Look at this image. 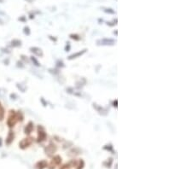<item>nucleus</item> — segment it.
I'll return each instance as SVG.
<instances>
[{
    "instance_id": "obj_1",
    "label": "nucleus",
    "mask_w": 192,
    "mask_h": 169,
    "mask_svg": "<svg viewBox=\"0 0 192 169\" xmlns=\"http://www.w3.org/2000/svg\"><path fill=\"white\" fill-rule=\"evenodd\" d=\"M18 122V118H17V114L15 111L14 110H10V114L8 116L7 119V126L10 128L14 127L15 126V124Z\"/></svg>"
},
{
    "instance_id": "obj_2",
    "label": "nucleus",
    "mask_w": 192,
    "mask_h": 169,
    "mask_svg": "<svg viewBox=\"0 0 192 169\" xmlns=\"http://www.w3.org/2000/svg\"><path fill=\"white\" fill-rule=\"evenodd\" d=\"M46 137H47V134L44 131V127L39 126L38 127V139L37 141L38 143H41V142H44L46 140Z\"/></svg>"
},
{
    "instance_id": "obj_3",
    "label": "nucleus",
    "mask_w": 192,
    "mask_h": 169,
    "mask_svg": "<svg viewBox=\"0 0 192 169\" xmlns=\"http://www.w3.org/2000/svg\"><path fill=\"white\" fill-rule=\"evenodd\" d=\"M45 150L46 155H48L49 156H51V155H54L56 152V150H57V147L56 146V144H54V143H51L45 148V150Z\"/></svg>"
},
{
    "instance_id": "obj_4",
    "label": "nucleus",
    "mask_w": 192,
    "mask_h": 169,
    "mask_svg": "<svg viewBox=\"0 0 192 169\" xmlns=\"http://www.w3.org/2000/svg\"><path fill=\"white\" fill-rule=\"evenodd\" d=\"M98 45H114L115 44V40L112 39H103L100 40H98Z\"/></svg>"
},
{
    "instance_id": "obj_5",
    "label": "nucleus",
    "mask_w": 192,
    "mask_h": 169,
    "mask_svg": "<svg viewBox=\"0 0 192 169\" xmlns=\"http://www.w3.org/2000/svg\"><path fill=\"white\" fill-rule=\"evenodd\" d=\"M32 143H33V138H24L22 139V140L21 141V143H20V147H21L22 150H24V149L28 148V146H30L32 144Z\"/></svg>"
},
{
    "instance_id": "obj_6",
    "label": "nucleus",
    "mask_w": 192,
    "mask_h": 169,
    "mask_svg": "<svg viewBox=\"0 0 192 169\" xmlns=\"http://www.w3.org/2000/svg\"><path fill=\"white\" fill-rule=\"evenodd\" d=\"M86 51H87V49H84V50H82V51H78V52L74 53V54H72V55H70L68 57H67V59H68V60H73V59H75V58L80 57V56L84 55L85 53H86Z\"/></svg>"
},
{
    "instance_id": "obj_7",
    "label": "nucleus",
    "mask_w": 192,
    "mask_h": 169,
    "mask_svg": "<svg viewBox=\"0 0 192 169\" xmlns=\"http://www.w3.org/2000/svg\"><path fill=\"white\" fill-rule=\"evenodd\" d=\"M62 162V157L59 156V155H56L54 156V158L52 159V161H51V166H52L51 169H55L56 165H59V164Z\"/></svg>"
},
{
    "instance_id": "obj_8",
    "label": "nucleus",
    "mask_w": 192,
    "mask_h": 169,
    "mask_svg": "<svg viewBox=\"0 0 192 169\" xmlns=\"http://www.w3.org/2000/svg\"><path fill=\"white\" fill-rule=\"evenodd\" d=\"M33 123L32 122V121H29L28 125L25 127V129H24L25 134L30 135L32 133V132H33Z\"/></svg>"
},
{
    "instance_id": "obj_9",
    "label": "nucleus",
    "mask_w": 192,
    "mask_h": 169,
    "mask_svg": "<svg viewBox=\"0 0 192 169\" xmlns=\"http://www.w3.org/2000/svg\"><path fill=\"white\" fill-rule=\"evenodd\" d=\"M77 164H78V162L76 161V160H72L68 163H66L65 165H63L60 169H69L71 167H74V166H76Z\"/></svg>"
},
{
    "instance_id": "obj_10",
    "label": "nucleus",
    "mask_w": 192,
    "mask_h": 169,
    "mask_svg": "<svg viewBox=\"0 0 192 169\" xmlns=\"http://www.w3.org/2000/svg\"><path fill=\"white\" fill-rule=\"evenodd\" d=\"M14 138H15V134H14V132H13L12 131H10V132H9V133H8L7 137H6V141H5L6 144L10 145V143L13 142V140H14Z\"/></svg>"
},
{
    "instance_id": "obj_11",
    "label": "nucleus",
    "mask_w": 192,
    "mask_h": 169,
    "mask_svg": "<svg viewBox=\"0 0 192 169\" xmlns=\"http://www.w3.org/2000/svg\"><path fill=\"white\" fill-rule=\"evenodd\" d=\"M31 52H33V54H35L36 56H43V51L41 49L38 48V47H31L30 48Z\"/></svg>"
},
{
    "instance_id": "obj_12",
    "label": "nucleus",
    "mask_w": 192,
    "mask_h": 169,
    "mask_svg": "<svg viewBox=\"0 0 192 169\" xmlns=\"http://www.w3.org/2000/svg\"><path fill=\"white\" fill-rule=\"evenodd\" d=\"M36 168L37 169H44V167L47 166V162L44 161H38L37 164H36Z\"/></svg>"
},
{
    "instance_id": "obj_13",
    "label": "nucleus",
    "mask_w": 192,
    "mask_h": 169,
    "mask_svg": "<svg viewBox=\"0 0 192 169\" xmlns=\"http://www.w3.org/2000/svg\"><path fill=\"white\" fill-rule=\"evenodd\" d=\"M81 153V150H80L79 148H75V149H73L72 150L69 151V155H80Z\"/></svg>"
},
{
    "instance_id": "obj_14",
    "label": "nucleus",
    "mask_w": 192,
    "mask_h": 169,
    "mask_svg": "<svg viewBox=\"0 0 192 169\" xmlns=\"http://www.w3.org/2000/svg\"><path fill=\"white\" fill-rule=\"evenodd\" d=\"M103 166H106L107 168H110V167H111V166H112V164H113V158H111V157H110L109 159H108L107 161L103 162Z\"/></svg>"
},
{
    "instance_id": "obj_15",
    "label": "nucleus",
    "mask_w": 192,
    "mask_h": 169,
    "mask_svg": "<svg viewBox=\"0 0 192 169\" xmlns=\"http://www.w3.org/2000/svg\"><path fill=\"white\" fill-rule=\"evenodd\" d=\"M11 45L13 47H19L21 45V41L18 39H14L11 41Z\"/></svg>"
},
{
    "instance_id": "obj_16",
    "label": "nucleus",
    "mask_w": 192,
    "mask_h": 169,
    "mask_svg": "<svg viewBox=\"0 0 192 169\" xmlns=\"http://www.w3.org/2000/svg\"><path fill=\"white\" fill-rule=\"evenodd\" d=\"M84 166H85V161H83V160H80L76 166L77 169H83L84 168Z\"/></svg>"
},
{
    "instance_id": "obj_17",
    "label": "nucleus",
    "mask_w": 192,
    "mask_h": 169,
    "mask_svg": "<svg viewBox=\"0 0 192 169\" xmlns=\"http://www.w3.org/2000/svg\"><path fill=\"white\" fill-rule=\"evenodd\" d=\"M16 114H17V118H18V121H23V120H24V116H23V114H22V113L21 112H17L16 113Z\"/></svg>"
},
{
    "instance_id": "obj_18",
    "label": "nucleus",
    "mask_w": 192,
    "mask_h": 169,
    "mask_svg": "<svg viewBox=\"0 0 192 169\" xmlns=\"http://www.w3.org/2000/svg\"><path fill=\"white\" fill-rule=\"evenodd\" d=\"M69 37L71 38L72 39L76 40V41H79V40H80V37L78 34H70Z\"/></svg>"
},
{
    "instance_id": "obj_19",
    "label": "nucleus",
    "mask_w": 192,
    "mask_h": 169,
    "mask_svg": "<svg viewBox=\"0 0 192 169\" xmlns=\"http://www.w3.org/2000/svg\"><path fill=\"white\" fill-rule=\"evenodd\" d=\"M103 149L104 150H108V151H111V152H113V146H112V144H108V145L103 146Z\"/></svg>"
},
{
    "instance_id": "obj_20",
    "label": "nucleus",
    "mask_w": 192,
    "mask_h": 169,
    "mask_svg": "<svg viewBox=\"0 0 192 169\" xmlns=\"http://www.w3.org/2000/svg\"><path fill=\"white\" fill-rule=\"evenodd\" d=\"M31 60H32V62H33V64H34L35 66H37V67H39V66H40V64H39V62H38V61L37 59H36L34 56H31Z\"/></svg>"
},
{
    "instance_id": "obj_21",
    "label": "nucleus",
    "mask_w": 192,
    "mask_h": 169,
    "mask_svg": "<svg viewBox=\"0 0 192 169\" xmlns=\"http://www.w3.org/2000/svg\"><path fill=\"white\" fill-rule=\"evenodd\" d=\"M24 33L27 35H30L31 32H30V28H29L28 27H25L24 28Z\"/></svg>"
},
{
    "instance_id": "obj_22",
    "label": "nucleus",
    "mask_w": 192,
    "mask_h": 169,
    "mask_svg": "<svg viewBox=\"0 0 192 169\" xmlns=\"http://www.w3.org/2000/svg\"><path fill=\"white\" fill-rule=\"evenodd\" d=\"M70 48H71V46H70V43L67 42V45L65 46V51H69Z\"/></svg>"
},
{
    "instance_id": "obj_23",
    "label": "nucleus",
    "mask_w": 192,
    "mask_h": 169,
    "mask_svg": "<svg viewBox=\"0 0 192 169\" xmlns=\"http://www.w3.org/2000/svg\"><path fill=\"white\" fill-rule=\"evenodd\" d=\"M104 11L107 13H110V14H114V11L112 10V9H106V10H104Z\"/></svg>"
},
{
    "instance_id": "obj_24",
    "label": "nucleus",
    "mask_w": 192,
    "mask_h": 169,
    "mask_svg": "<svg viewBox=\"0 0 192 169\" xmlns=\"http://www.w3.org/2000/svg\"><path fill=\"white\" fill-rule=\"evenodd\" d=\"M57 67H64V64H63L62 62H57V65H56Z\"/></svg>"
},
{
    "instance_id": "obj_25",
    "label": "nucleus",
    "mask_w": 192,
    "mask_h": 169,
    "mask_svg": "<svg viewBox=\"0 0 192 169\" xmlns=\"http://www.w3.org/2000/svg\"><path fill=\"white\" fill-rule=\"evenodd\" d=\"M114 22H117V20H115V21ZM107 24L108 25V26H114V25H116V23H112V22H107Z\"/></svg>"
},
{
    "instance_id": "obj_26",
    "label": "nucleus",
    "mask_w": 192,
    "mask_h": 169,
    "mask_svg": "<svg viewBox=\"0 0 192 169\" xmlns=\"http://www.w3.org/2000/svg\"><path fill=\"white\" fill-rule=\"evenodd\" d=\"M49 38H50V39H51L52 41H55V42H56V40H57L56 38H52V36H49Z\"/></svg>"
},
{
    "instance_id": "obj_27",
    "label": "nucleus",
    "mask_w": 192,
    "mask_h": 169,
    "mask_svg": "<svg viewBox=\"0 0 192 169\" xmlns=\"http://www.w3.org/2000/svg\"><path fill=\"white\" fill-rule=\"evenodd\" d=\"M40 100H41V102L43 103V104H44V106H46V105H47V103H46L45 102H44V98H40Z\"/></svg>"
},
{
    "instance_id": "obj_28",
    "label": "nucleus",
    "mask_w": 192,
    "mask_h": 169,
    "mask_svg": "<svg viewBox=\"0 0 192 169\" xmlns=\"http://www.w3.org/2000/svg\"><path fill=\"white\" fill-rule=\"evenodd\" d=\"M117 102H118L117 100H114V103H113V104H114V106L115 108H117Z\"/></svg>"
},
{
    "instance_id": "obj_29",
    "label": "nucleus",
    "mask_w": 192,
    "mask_h": 169,
    "mask_svg": "<svg viewBox=\"0 0 192 169\" xmlns=\"http://www.w3.org/2000/svg\"><path fill=\"white\" fill-rule=\"evenodd\" d=\"M2 143H3V141H2V138L0 137V146L2 145Z\"/></svg>"
}]
</instances>
